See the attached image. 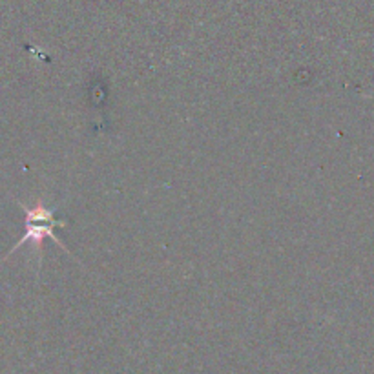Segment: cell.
Instances as JSON below:
<instances>
[{
    "label": "cell",
    "mask_w": 374,
    "mask_h": 374,
    "mask_svg": "<svg viewBox=\"0 0 374 374\" xmlns=\"http://www.w3.org/2000/svg\"><path fill=\"white\" fill-rule=\"evenodd\" d=\"M18 207L23 208L24 216H26V232H24L23 239L11 248L9 254H13L15 251H18L26 241L33 243L37 251H39L40 245H42V241H44L46 238L53 239L59 247L68 252V248L62 245V241L57 238V234H55V230H57L59 227H66V221L57 219V217H55V212H53L52 208L44 207V203L40 201L37 203L35 207H24L23 203H18Z\"/></svg>",
    "instance_id": "obj_1"
}]
</instances>
